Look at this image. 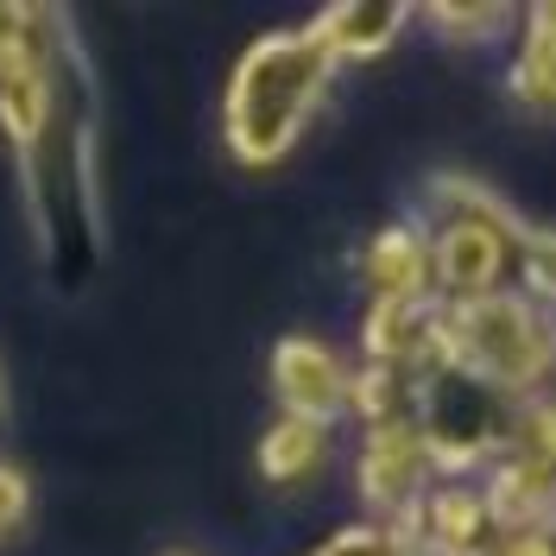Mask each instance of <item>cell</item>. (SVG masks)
I'll list each match as a JSON object with an SVG mask.
<instances>
[{
  "mask_svg": "<svg viewBox=\"0 0 556 556\" xmlns=\"http://www.w3.org/2000/svg\"><path fill=\"white\" fill-rule=\"evenodd\" d=\"M26 13H33V7H0V51L26 38Z\"/></svg>",
  "mask_w": 556,
  "mask_h": 556,
  "instance_id": "4fadbf2b",
  "label": "cell"
},
{
  "mask_svg": "<svg viewBox=\"0 0 556 556\" xmlns=\"http://www.w3.org/2000/svg\"><path fill=\"white\" fill-rule=\"evenodd\" d=\"M430 20L450 38H481L500 26V7H430Z\"/></svg>",
  "mask_w": 556,
  "mask_h": 556,
  "instance_id": "30bf717a",
  "label": "cell"
},
{
  "mask_svg": "<svg viewBox=\"0 0 556 556\" xmlns=\"http://www.w3.org/2000/svg\"><path fill=\"white\" fill-rule=\"evenodd\" d=\"M525 399H506L500 386H486L468 367H437L417 380V437L430 450V468H481L506 450V430L519 417Z\"/></svg>",
  "mask_w": 556,
  "mask_h": 556,
  "instance_id": "3957f363",
  "label": "cell"
},
{
  "mask_svg": "<svg viewBox=\"0 0 556 556\" xmlns=\"http://www.w3.org/2000/svg\"><path fill=\"white\" fill-rule=\"evenodd\" d=\"M506 89L525 108H538V114L551 108V13L544 7H531V20H525V51L513 64V76H506Z\"/></svg>",
  "mask_w": 556,
  "mask_h": 556,
  "instance_id": "9c48e42d",
  "label": "cell"
},
{
  "mask_svg": "<svg viewBox=\"0 0 556 556\" xmlns=\"http://www.w3.org/2000/svg\"><path fill=\"white\" fill-rule=\"evenodd\" d=\"M26 500H33V493H26V475L0 462V538H13V531H20V519H26Z\"/></svg>",
  "mask_w": 556,
  "mask_h": 556,
  "instance_id": "8fae6325",
  "label": "cell"
},
{
  "mask_svg": "<svg viewBox=\"0 0 556 556\" xmlns=\"http://www.w3.org/2000/svg\"><path fill=\"white\" fill-rule=\"evenodd\" d=\"M443 342H450L455 367L481 374L506 399H538V386L551 374L544 304H531L519 291H486L468 304H443Z\"/></svg>",
  "mask_w": 556,
  "mask_h": 556,
  "instance_id": "7a4b0ae2",
  "label": "cell"
},
{
  "mask_svg": "<svg viewBox=\"0 0 556 556\" xmlns=\"http://www.w3.org/2000/svg\"><path fill=\"white\" fill-rule=\"evenodd\" d=\"M329 455V424H311V417H278L260 443V468L266 481H311Z\"/></svg>",
  "mask_w": 556,
  "mask_h": 556,
  "instance_id": "ba28073f",
  "label": "cell"
},
{
  "mask_svg": "<svg viewBox=\"0 0 556 556\" xmlns=\"http://www.w3.org/2000/svg\"><path fill=\"white\" fill-rule=\"evenodd\" d=\"M361 278H367V291H374V304H437V291H430V241H424V228H386L380 241L367 247V260H361Z\"/></svg>",
  "mask_w": 556,
  "mask_h": 556,
  "instance_id": "8992f818",
  "label": "cell"
},
{
  "mask_svg": "<svg viewBox=\"0 0 556 556\" xmlns=\"http://www.w3.org/2000/svg\"><path fill=\"white\" fill-rule=\"evenodd\" d=\"M0 417H7V380H0Z\"/></svg>",
  "mask_w": 556,
  "mask_h": 556,
  "instance_id": "5bb4252c",
  "label": "cell"
},
{
  "mask_svg": "<svg viewBox=\"0 0 556 556\" xmlns=\"http://www.w3.org/2000/svg\"><path fill=\"white\" fill-rule=\"evenodd\" d=\"M311 26L323 33V45H329L336 64H348V58H380L386 45L405 33V7H392V0H361V7H329Z\"/></svg>",
  "mask_w": 556,
  "mask_h": 556,
  "instance_id": "52a82bcc",
  "label": "cell"
},
{
  "mask_svg": "<svg viewBox=\"0 0 556 556\" xmlns=\"http://www.w3.org/2000/svg\"><path fill=\"white\" fill-rule=\"evenodd\" d=\"M486 556H551V544H544V531H525V538H500Z\"/></svg>",
  "mask_w": 556,
  "mask_h": 556,
  "instance_id": "7c38bea8",
  "label": "cell"
},
{
  "mask_svg": "<svg viewBox=\"0 0 556 556\" xmlns=\"http://www.w3.org/2000/svg\"><path fill=\"white\" fill-rule=\"evenodd\" d=\"M273 392L285 417H311V424H336L348 405V367L323 342L285 336L273 354Z\"/></svg>",
  "mask_w": 556,
  "mask_h": 556,
  "instance_id": "5b68a950",
  "label": "cell"
},
{
  "mask_svg": "<svg viewBox=\"0 0 556 556\" xmlns=\"http://www.w3.org/2000/svg\"><path fill=\"white\" fill-rule=\"evenodd\" d=\"M430 450L417 437V424H386V430H367V450H361V500L374 525H392L399 513H412L417 493L430 486Z\"/></svg>",
  "mask_w": 556,
  "mask_h": 556,
  "instance_id": "277c9868",
  "label": "cell"
},
{
  "mask_svg": "<svg viewBox=\"0 0 556 556\" xmlns=\"http://www.w3.org/2000/svg\"><path fill=\"white\" fill-rule=\"evenodd\" d=\"M329 76H336V58L316 26L260 38L228 83V146L247 165H278L298 146L311 108L323 102Z\"/></svg>",
  "mask_w": 556,
  "mask_h": 556,
  "instance_id": "6da1fadb",
  "label": "cell"
}]
</instances>
